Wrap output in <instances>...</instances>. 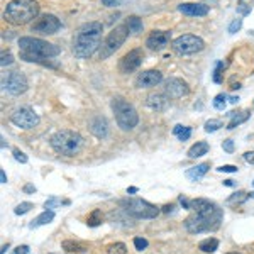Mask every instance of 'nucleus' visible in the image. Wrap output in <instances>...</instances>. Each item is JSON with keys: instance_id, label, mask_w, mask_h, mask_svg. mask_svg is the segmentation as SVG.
I'll use <instances>...</instances> for the list:
<instances>
[{"instance_id": "de8ad7c7", "label": "nucleus", "mask_w": 254, "mask_h": 254, "mask_svg": "<svg viewBox=\"0 0 254 254\" xmlns=\"http://www.w3.org/2000/svg\"><path fill=\"white\" fill-rule=\"evenodd\" d=\"M24 191H26V193H34L36 187L34 185H26V187H24Z\"/></svg>"}, {"instance_id": "dca6fc26", "label": "nucleus", "mask_w": 254, "mask_h": 254, "mask_svg": "<svg viewBox=\"0 0 254 254\" xmlns=\"http://www.w3.org/2000/svg\"><path fill=\"white\" fill-rule=\"evenodd\" d=\"M163 81V73L159 69H147L142 71L136 80V87L137 88H151L156 87L158 83Z\"/></svg>"}, {"instance_id": "412c9836", "label": "nucleus", "mask_w": 254, "mask_h": 254, "mask_svg": "<svg viewBox=\"0 0 254 254\" xmlns=\"http://www.w3.org/2000/svg\"><path fill=\"white\" fill-rule=\"evenodd\" d=\"M249 110H243V112H231V122L227 124V129L229 130H232V129H236L237 126H241L243 122H246L249 119Z\"/></svg>"}, {"instance_id": "ddd939ff", "label": "nucleus", "mask_w": 254, "mask_h": 254, "mask_svg": "<svg viewBox=\"0 0 254 254\" xmlns=\"http://www.w3.org/2000/svg\"><path fill=\"white\" fill-rule=\"evenodd\" d=\"M142 60H144V53L142 49H132V51L126 53L119 61V69L122 73H132L141 66Z\"/></svg>"}, {"instance_id": "473e14b6", "label": "nucleus", "mask_w": 254, "mask_h": 254, "mask_svg": "<svg viewBox=\"0 0 254 254\" xmlns=\"http://www.w3.org/2000/svg\"><path fill=\"white\" fill-rule=\"evenodd\" d=\"M248 198H249V193H244V191H237V193H234L232 196H229L227 202L229 203H243Z\"/></svg>"}, {"instance_id": "9d476101", "label": "nucleus", "mask_w": 254, "mask_h": 254, "mask_svg": "<svg viewBox=\"0 0 254 254\" xmlns=\"http://www.w3.org/2000/svg\"><path fill=\"white\" fill-rule=\"evenodd\" d=\"M10 122L20 129H32L39 124V116L29 107H20L10 114Z\"/></svg>"}, {"instance_id": "8fccbe9b", "label": "nucleus", "mask_w": 254, "mask_h": 254, "mask_svg": "<svg viewBox=\"0 0 254 254\" xmlns=\"http://www.w3.org/2000/svg\"><path fill=\"white\" fill-rule=\"evenodd\" d=\"M0 180H2V183H7V175H5V171H0Z\"/></svg>"}, {"instance_id": "6e6d98bb", "label": "nucleus", "mask_w": 254, "mask_h": 254, "mask_svg": "<svg viewBox=\"0 0 254 254\" xmlns=\"http://www.w3.org/2000/svg\"><path fill=\"white\" fill-rule=\"evenodd\" d=\"M249 198H254V191H251V193H249Z\"/></svg>"}, {"instance_id": "79ce46f5", "label": "nucleus", "mask_w": 254, "mask_h": 254, "mask_svg": "<svg viewBox=\"0 0 254 254\" xmlns=\"http://www.w3.org/2000/svg\"><path fill=\"white\" fill-rule=\"evenodd\" d=\"M219 171H224V173H236L239 168L234 166V165H224V166H220V168H217Z\"/></svg>"}, {"instance_id": "a18cd8bd", "label": "nucleus", "mask_w": 254, "mask_h": 254, "mask_svg": "<svg viewBox=\"0 0 254 254\" xmlns=\"http://www.w3.org/2000/svg\"><path fill=\"white\" fill-rule=\"evenodd\" d=\"M244 159L248 163H251V165H254V151H248V153H244Z\"/></svg>"}, {"instance_id": "4be33fe9", "label": "nucleus", "mask_w": 254, "mask_h": 254, "mask_svg": "<svg viewBox=\"0 0 254 254\" xmlns=\"http://www.w3.org/2000/svg\"><path fill=\"white\" fill-rule=\"evenodd\" d=\"M208 149H210L208 142L200 141V142H196V144H193L190 149H188V158H200V156H203V154H207Z\"/></svg>"}, {"instance_id": "9b49d317", "label": "nucleus", "mask_w": 254, "mask_h": 254, "mask_svg": "<svg viewBox=\"0 0 254 254\" xmlns=\"http://www.w3.org/2000/svg\"><path fill=\"white\" fill-rule=\"evenodd\" d=\"M61 27V22L56 15L53 14H44L41 15L39 19L34 20V24L31 26V31L32 32H38V34H43V36H51V34H56Z\"/></svg>"}, {"instance_id": "1a4fd4ad", "label": "nucleus", "mask_w": 254, "mask_h": 254, "mask_svg": "<svg viewBox=\"0 0 254 254\" xmlns=\"http://www.w3.org/2000/svg\"><path fill=\"white\" fill-rule=\"evenodd\" d=\"M171 46H173L175 53H178V55H182V56H188V55H195V53L202 51V49L205 48V43H203V39L198 38V36L185 34V36L176 38L173 43H171Z\"/></svg>"}, {"instance_id": "cd10ccee", "label": "nucleus", "mask_w": 254, "mask_h": 254, "mask_svg": "<svg viewBox=\"0 0 254 254\" xmlns=\"http://www.w3.org/2000/svg\"><path fill=\"white\" fill-rule=\"evenodd\" d=\"M102 220H104V215H102V210H93L92 214L88 215V219H87V224L90 225V227H97V225H100L102 224Z\"/></svg>"}, {"instance_id": "7c9ffc66", "label": "nucleus", "mask_w": 254, "mask_h": 254, "mask_svg": "<svg viewBox=\"0 0 254 254\" xmlns=\"http://www.w3.org/2000/svg\"><path fill=\"white\" fill-rule=\"evenodd\" d=\"M107 253L109 254H127V248L124 243H116V244L109 246Z\"/></svg>"}, {"instance_id": "603ef678", "label": "nucleus", "mask_w": 254, "mask_h": 254, "mask_svg": "<svg viewBox=\"0 0 254 254\" xmlns=\"http://www.w3.org/2000/svg\"><path fill=\"white\" fill-rule=\"evenodd\" d=\"M229 102H231L232 105H236L237 102H239V98H237V97H231V98H229Z\"/></svg>"}, {"instance_id": "0eeeda50", "label": "nucleus", "mask_w": 254, "mask_h": 254, "mask_svg": "<svg viewBox=\"0 0 254 254\" xmlns=\"http://www.w3.org/2000/svg\"><path fill=\"white\" fill-rule=\"evenodd\" d=\"M122 208L134 219H154L159 215V208L142 198H126L121 202Z\"/></svg>"}, {"instance_id": "7ed1b4c3", "label": "nucleus", "mask_w": 254, "mask_h": 254, "mask_svg": "<svg viewBox=\"0 0 254 254\" xmlns=\"http://www.w3.org/2000/svg\"><path fill=\"white\" fill-rule=\"evenodd\" d=\"M60 55V48L56 44H51L48 41H43L39 38H26L19 39V56L20 60L27 63H41L48 64L49 58H55Z\"/></svg>"}, {"instance_id": "a878e982", "label": "nucleus", "mask_w": 254, "mask_h": 254, "mask_svg": "<svg viewBox=\"0 0 254 254\" xmlns=\"http://www.w3.org/2000/svg\"><path fill=\"white\" fill-rule=\"evenodd\" d=\"M173 134L180 139V141H188L190 136H191V129H190V127H187V126L178 124V126H175Z\"/></svg>"}, {"instance_id": "a211bd4d", "label": "nucleus", "mask_w": 254, "mask_h": 254, "mask_svg": "<svg viewBox=\"0 0 254 254\" xmlns=\"http://www.w3.org/2000/svg\"><path fill=\"white\" fill-rule=\"evenodd\" d=\"M170 98L166 97V93H149L146 98V105L151 110H156V112H163V110L168 109V104H170Z\"/></svg>"}, {"instance_id": "4c0bfd02", "label": "nucleus", "mask_w": 254, "mask_h": 254, "mask_svg": "<svg viewBox=\"0 0 254 254\" xmlns=\"http://www.w3.org/2000/svg\"><path fill=\"white\" fill-rule=\"evenodd\" d=\"M241 26H243V20H241V19H234L231 22V26H229V34H236V32L241 29Z\"/></svg>"}, {"instance_id": "20e7f679", "label": "nucleus", "mask_w": 254, "mask_h": 254, "mask_svg": "<svg viewBox=\"0 0 254 254\" xmlns=\"http://www.w3.org/2000/svg\"><path fill=\"white\" fill-rule=\"evenodd\" d=\"M39 15V3L36 0H12L7 3L3 19L14 26H24Z\"/></svg>"}, {"instance_id": "f257e3e1", "label": "nucleus", "mask_w": 254, "mask_h": 254, "mask_svg": "<svg viewBox=\"0 0 254 254\" xmlns=\"http://www.w3.org/2000/svg\"><path fill=\"white\" fill-rule=\"evenodd\" d=\"M190 210L193 214L185 219V229L190 234L217 231L224 219L222 208L207 198L190 200Z\"/></svg>"}, {"instance_id": "37998d69", "label": "nucleus", "mask_w": 254, "mask_h": 254, "mask_svg": "<svg viewBox=\"0 0 254 254\" xmlns=\"http://www.w3.org/2000/svg\"><path fill=\"white\" fill-rule=\"evenodd\" d=\"M27 253H29V246H19L14 251V254H27Z\"/></svg>"}, {"instance_id": "aec40b11", "label": "nucleus", "mask_w": 254, "mask_h": 254, "mask_svg": "<svg viewBox=\"0 0 254 254\" xmlns=\"http://www.w3.org/2000/svg\"><path fill=\"white\" fill-rule=\"evenodd\" d=\"M208 170H210V165H208V163H202V165H196V166L190 168V170L187 171V178L191 180V182H196V180H200L202 176H205Z\"/></svg>"}, {"instance_id": "f8f14e48", "label": "nucleus", "mask_w": 254, "mask_h": 254, "mask_svg": "<svg viewBox=\"0 0 254 254\" xmlns=\"http://www.w3.org/2000/svg\"><path fill=\"white\" fill-rule=\"evenodd\" d=\"M2 85L7 92L12 93V95H20V93H24L27 88H29V81H27V78L22 75V73H17V71L9 73V75L3 78Z\"/></svg>"}, {"instance_id": "6e6552de", "label": "nucleus", "mask_w": 254, "mask_h": 254, "mask_svg": "<svg viewBox=\"0 0 254 254\" xmlns=\"http://www.w3.org/2000/svg\"><path fill=\"white\" fill-rule=\"evenodd\" d=\"M127 36H129V29H127L126 24H121V26L114 27V29L109 32V36L105 38L104 43H102L100 60L109 58V56L112 55V53H116L117 49L126 43Z\"/></svg>"}, {"instance_id": "72a5a7b5", "label": "nucleus", "mask_w": 254, "mask_h": 254, "mask_svg": "<svg viewBox=\"0 0 254 254\" xmlns=\"http://www.w3.org/2000/svg\"><path fill=\"white\" fill-rule=\"evenodd\" d=\"M225 104H227V95H225V93H219V95L214 98V107L217 110H224Z\"/></svg>"}, {"instance_id": "5701e85b", "label": "nucleus", "mask_w": 254, "mask_h": 254, "mask_svg": "<svg viewBox=\"0 0 254 254\" xmlns=\"http://www.w3.org/2000/svg\"><path fill=\"white\" fill-rule=\"evenodd\" d=\"M53 219H55V212H53V210H44L43 214H41L39 217H36V219L32 220L29 227H31V229H34V227H41V225H46V224H49Z\"/></svg>"}, {"instance_id": "f3484780", "label": "nucleus", "mask_w": 254, "mask_h": 254, "mask_svg": "<svg viewBox=\"0 0 254 254\" xmlns=\"http://www.w3.org/2000/svg\"><path fill=\"white\" fill-rule=\"evenodd\" d=\"M178 10L185 15H190V17H203V15L208 14V7L203 5V3H193V2H187L178 5Z\"/></svg>"}, {"instance_id": "5fc2aeb1", "label": "nucleus", "mask_w": 254, "mask_h": 254, "mask_svg": "<svg viewBox=\"0 0 254 254\" xmlns=\"http://www.w3.org/2000/svg\"><path fill=\"white\" fill-rule=\"evenodd\" d=\"M7 249H9V246H3V248H2V254H5Z\"/></svg>"}, {"instance_id": "423d86ee", "label": "nucleus", "mask_w": 254, "mask_h": 254, "mask_svg": "<svg viewBox=\"0 0 254 254\" xmlns=\"http://www.w3.org/2000/svg\"><path fill=\"white\" fill-rule=\"evenodd\" d=\"M112 110L116 114V121L117 126L121 127L122 130H130L137 126L139 122V116L137 110L122 97H114L112 98Z\"/></svg>"}, {"instance_id": "f03ea898", "label": "nucleus", "mask_w": 254, "mask_h": 254, "mask_svg": "<svg viewBox=\"0 0 254 254\" xmlns=\"http://www.w3.org/2000/svg\"><path fill=\"white\" fill-rule=\"evenodd\" d=\"M102 22H85L73 36V55L80 60H88L102 48Z\"/></svg>"}, {"instance_id": "c85d7f7f", "label": "nucleus", "mask_w": 254, "mask_h": 254, "mask_svg": "<svg viewBox=\"0 0 254 254\" xmlns=\"http://www.w3.org/2000/svg\"><path fill=\"white\" fill-rule=\"evenodd\" d=\"M253 3H254V0H239V2H237V12H239L241 15H248L253 9Z\"/></svg>"}, {"instance_id": "09e8293b", "label": "nucleus", "mask_w": 254, "mask_h": 254, "mask_svg": "<svg viewBox=\"0 0 254 254\" xmlns=\"http://www.w3.org/2000/svg\"><path fill=\"white\" fill-rule=\"evenodd\" d=\"M173 208H175V205H173V203H170V205L163 207V212H165V214H170V212H173Z\"/></svg>"}, {"instance_id": "864d4df0", "label": "nucleus", "mask_w": 254, "mask_h": 254, "mask_svg": "<svg viewBox=\"0 0 254 254\" xmlns=\"http://www.w3.org/2000/svg\"><path fill=\"white\" fill-rule=\"evenodd\" d=\"M224 185H225V187H232V185H234V182H232V180H225Z\"/></svg>"}, {"instance_id": "2eb2a0df", "label": "nucleus", "mask_w": 254, "mask_h": 254, "mask_svg": "<svg viewBox=\"0 0 254 254\" xmlns=\"http://www.w3.org/2000/svg\"><path fill=\"white\" fill-rule=\"evenodd\" d=\"M170 38H171V32L168 31H153L146 39V46L153 51H161L165 49L168 44H170Z\"/></svg>"}, {"instance_id": "c756f323", "label": "nucleus", "mask_w": 254, "mask_h": 254, "mask_svg": "<svg viewBox=\"0 0 254 254\" xmlns=\"http://www.w3.org/2000/svg\"><path fill=\"white\" fill-rule=\"evenodd\" d=\"M220 127H224V124H222V121H219V119H210V121L205 122L207 132H215V130H219Z\"/></svg>"}, {"instance_id": "2f4dec72", "label": "nucleus", "mask_w": 254, "mask_h": 254, "mask_svg": "<svg viewBox=\"0 0 254 254\" xmlns=\"http://www.w3.org/2000/svg\"><path fill=\"white\" fill-rule=\"evenodd\" d=\"M56 205H69V200H61V198H49L46 200V203H44V208L46 210H49V208H53V207H56Z\"/></svg>"}, {"instance_id": "e433bc0d", "label": "nucleus", "mask_w": 254, "mask_h": 254, "mask_svg": "<svg viewBox=\"0 0 254 254\" xmlns=\"http://www.w3.org/2000/svg\"><path fill=\"white\" fill-rule=\"evenodd\" d=\"M222 69H224V63L220 61V63H217V66H215V71H214V81L215 83H220L222 81Z\"/></svg>"}, {"instance_id": "4468645a", "label": "nucleus", "mask_w": 254, "mask_h": 254, "mask_svg": "<svg viewBox=\"0 0 254 254\" xmlns=\"http://www.w3.org/2000/svg\"><path fill=\"white\" fill-rule=\"evenodd\" d=\"M188 92H190L188 83L182 78H170L165 85V93L168 98H171V100L185 97V95H188Z\"/></svg>"}, {"instance_id": "bb28decb", "label": "nucleus", "mask_w": 254, "mask_h": 254, "mask_svg": "<svg viewBox=\"0 0 254 254\" xmlns=\"http://www.w3.org/2000/svg\"><path fill=\"white\" fill-rule=\"evenodd\" d=\"M61 246H63V249L68 253H83L85 251V246L80 243H75V241H64Z\"/></svg>"}, {"instance_id": "f704fd0d", "label": "nucleus", "mask_w": 254, "mask_h": 254, "mask_svg": "<svg viewBox=\"0 0 254 254\" xmlns=\"http://www.w3.org/2000/svg\"><path fill=\"white\" fill-rule=\"evenodd\" d=\"M32 207H34V205H32L31 202H22V203H19V205L14 208V212H15V215H24V214H27Z\"/></svg>"}, {"instance_id": "39448f33", "label": "nucleus", "mask_w": 254, "mask_h": 254, "mask_svg": "<svg viewBox=\"0 0 254 254\" xmlns=\"http://www.w3.org/2000/svg\"><path fill=\"white\" fill-rule=\"evenodd\" d=\"M83 142L85 141L81 137V134L69 129L58 130L49 139V144H51L53 149L58 154H63V156H75V154H78L81 147H83Z\"/></svg>"}, {"instance_id": "6ab92c4d", "label": "nucleus", "mask_w": 254, "mask_h": 254, "mask_svg": "<svg viewBox=\"0 0 254 254\" xmlns=\"http://www.w3.org/2000/svg\"><path fill=\"white\" fill-rule=\"evenodd\" d=\"M90 132L98 139H105L109 136V124L104 117H95L90 122Z\"/></svg>"}, {"instance_id": "3c124183", "label": "nucleus", "mask_w": 254, "mask_h": 254, "mask_svg": "<svg viewBox=\"0 0 254 254\" xmlns=\"http://www.w3.org/2000/svg\"><path fill=\"white\" fill-rule=\"evenodd\" d=\"M127 193H137V188H136V187H130V188H127Z\"/></svg>"}, {"instance_id": "58836bf2", "label": "nucleus", "mask_w": 254, "mask_h": 254, "mask_svg": "<svg viewBox=\"0 0 254 254\" xmlns=\"http://www.w3.org/2000/svg\"><path fill=\"white\" fill-rule=\"evenodd\" d=\"M134 246H136L137 251H144L147 248V241L142 239V237H136V239H134Z\"/></svg>"}, {"instance_id": "4d7b16f0", "label": "nucleus", "mask_w": 254, "mask_h": 254, "mask_svg": "<svg viewBox=\"0 0 254 254\" xmlns=\"http://www.w3.org/2000/svg\"><path fill=\"white\" fill-rule=\"evenodd\" d=\"M229 254H241V253H229Z\"/></svg>"}, {"instance_id": "ea45409f", "label": "nucleus", "mask_w": 254, "mask_h": 254, "mask_svg": "<svg viewBox=\"0 0 254 254\" xmlns=\"http://www.w3.org/2000/svg\"><path fill=\"white\" fill-rule=\"evenodd\" d=\"M14 158H15V161H19V163H27V154H24L22 151H19V149H14Z\"/></svg>"}, {"instance_id": "c03bdc74", "label": "nucleus", "mask_w": 254, "mask_h": 254, "mask_svg": "<svg viewBox=\"0 0 254 254\" xmlns=\"http://www.w3.org/2000/svg\"><path fill=\"white\" fill-rule=\"evenodd\" d=\"M102 3H104L105 7H116L121 3V0H102Z\"/></svg>"}, {"instance_id": "a19ab883", "label": "nucleus", "mask_w": 254, "mask_h": 254, "mask_svg": "<svg viewBox=\"0 0 254 254\" xmlns=\"http://www.w3.org/2000/svg\"><path fill=\"white\" fill-rule=\"evenodd\" d=\"M222 147H224V151H227V153H234V141H232V139H225L222 142Z\"/></svg>"}, {"instance_id": "49530a36", "label": "nucleus", "mask_w": 254, "mask_h": 254, "mask_svg": "<svg viewBox=\"0 0 254 254\" xmlns=\"http://www.w3.org/2000/svg\"><path fill=\"white\" fill-rule=\"evenodd\" d=\"M180 203H182L183 205V208H188V210H190V200H187L185 196H180Z\"/></svg>"}, {"instance_id": "b1692460", "label": "nucleus", "mask_w": 254, "mask_h": 254, "mask_svg": "<svg viewBox=\"0 0 254 254\" xmlns=\"http://www.w3.org/2000/svg\"><path fill=\"white\" fill-rule=\"evenodd\" d=\"M126 26H127V29H129L130 34H134V36H137L139 32H142V20L139 19L137 15H130V17H127Z\"/></svg>"}, {"instance_id": "c9c22d12", "label": "nucleus", "mask_w": 254, "mask_h": 254, "mask_svg": "<svg viewBox=\"0 0 254 254\" xmlns=\"http://www.w3.org/2000/svg\"><path fill=\"white\" fill-rule=\"evenodd\" d=\"M0 58H2V61H0V64H2V66H7V64H12V63H14V56H12V53H10V51H2Z\"/></svg>"}, {"instance_id": "13d9d810", "label": "nucleus", "mask_w": 254, "mask_h": 254, "mask_svg": "<svg viewBox=\"0 0 254 254\" xmlns=\"http://www.w3.org/2000/svg\"><path fill=\"white\" fill-rule=\"evenodd\" d=\"M253 185H254V182H253Z\"/></svg>"}, {"instance_id": "393cba45", "label": "nucleus", "mask_w": 254, "mask_h": 254, "mask_svg": "<svg viewBox=\"0 0 254 254\" xmlns=\"http://www.w3.org/2000/svg\"><path fill=\"white\" fill-rule=\"evenodd\" d=\"M219 248V241L215 237H208V239H203L202 243L198 244V249L203 253H214L215 249Z\"/></svg>"}]
</instances>
